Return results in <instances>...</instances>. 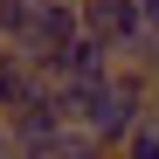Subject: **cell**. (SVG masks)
<instances>
[{
    "label": "cell",
    "mask_w": 159,
    "mask_h": 159,
    "mask_svg": "<svg viewBox=\"0 0 159 159\" xmlns=\"http://www.w3.org/2000/svg\"><path fill=\"white\" fill-rule=\"evenodd\" d=\"M83 21L97 42H139L145 35V0H83Z\"/></svg>",
    "instance_id": "6da1fadb"
}]
</instances>
